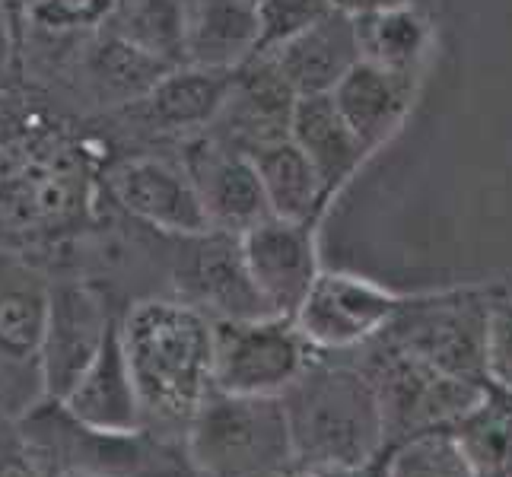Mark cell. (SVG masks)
Instances as JSON below:
<instances>
[{
    "instance_id": "cell-3",
    "label": "cell",
    "mask_w": 512,
    "mask_h": 477,
    "mask_svg": "<svg viewBox=\"0 0 512 477\" xmlns=\"http://www.w3.org/2000/svg\"><path fill=\"white\" fill-rule=\"evenodd\" d=\"M16 427L55 465L58 474L83 471L99 477H204L194 468L182 436L156 430L102 433L74 420L61 401L42 398Z\"/></svg>"
},
{
    "instance_id": "cell-28",
    "label": "cell",
    "mask_w": 512,
    "mask_h": 477,
    "mask_svg": "<svg viewBox=\"0 0 512 477\" xmlns=\"http://www.w3.org/2000/svg\"><path fill=\"white\" fill-rule=\"evenodd\" d=\"M487 379L512 388V284L493 287L487 306Z\"/></svg>"
},
{
    "instance_id": "cell-31",
    "label": "cell",
    "mask_w": 512,
    "mask_h": 477,
    "mask_svg": "<svg viewBox=\"0 0 512 477\" xmlns=\"http://www.w3.org/2000/svg\"><path fill=\"white\" fill-rule=\"evenodd\" d=\"M20 61V45H16V32H13V23L0 4V70H7L10 64Z\"/></svg>"
},
{
    "instance_id": "cell-7",
    "label": "cell",
    "mask_w": 512,
    "mask_h": 477,
    "mask_svg": "<svg viewBox=\"0 0 512 477\" xmlns=\"http://www.w3.org/2000/svg\"><path fill=\"white\" fill-rule=\"evenodd\" d=\"M319 357L293 318H220L214 322V388L226 395L280 398Z\"/></svg>"
},
{
    "instance_id": "cell-36",
    "label": "cell",
    "mask_w": 512,
    "mask_h": 477,
    "mask_svg": "<svg viewBox=\"0 0 512 477\" xmlns=\"http://www.w3.org/2000/svg\"><path fill=\"white\" fill-rule=\"evenodd\" d=\"M255 4H258V0H255Z\"/></svg>"
},
{
    "instance_id": "cell-11",
    "label": "cell",
    "mask_w": 512,
    "mask_h": 477,
    "mask_svg": "<svg viewBox=\"0 0 512 477\" xmlns=\"http://www.w3.org/2000/svg\"><path fill=\"white\" fill-rule=\"evenodd\" d=\"M185 245L188 252L179 255L172 268V287L179 303L204 312L210 322L271 315L245 268L239 236L214 229L204 236H185Z\"/></svg>"
},
{
    "instance_id": "cell-29",
    "label": "cell",
    "mask_w": 512,
    "mask_h": 477,
    "mask_svg": "<svg viewBox=\"0 0 512 477\" xmlns=\"http://www.w3.org/2000/svg\"><path fill=\"white\" fill-rule=\"evenodd\" d=\"M0 477H58L55 465L29 443L16 420L0 423Z\"/></svg>"
},
{
    "instance_id": "cell-9",
    "label": "cell",
    "mask_w": 512,
    "mask_h": 477,
    "mask_svg": "<svg viewBox=\"0 0 512 477\" xmlns=\"http://www.w3.org/2000/svg\"><path fill=\"white\" fill-rule=\"evenodd\" d=\"M411 299L414 296L385 290L373 280L322 271L293 322L315 350L344 353L382 334Z\"/></svg>"
},
{
    "instance_id": "cell-35",
    "label": "cell",
    "mask_w": 512,
    "mask_h": 477,
    "mask_svg": "<svg viewBox=\"0 0 512 477\" xmlns=\"http://www.w3.org/2000/svg\"><path fill=\"white\" fill-rule=\"evenodd\" d=\"M58 477H99V474H83V471H64Z\"/></svg>"
},
{
    "instance_id": "cell-2",
    "label": "cell",
    "mask_w": 512,
    "mask_h": 477,
    "mask_svg": "<svg viewBox=\"0 0 512 477\" xmlns=\"http://www.w3.org/2000/svg\"><path fill=\"white\" fill-rule=\"evenodd\" d=\"M293 462L353 471L385 449V423L369 376L344 353H322L284 395Z\"/></svg>"
},
{
    "instance_id": "cell-25",
    "label": "cell",
    "mask_w": 512,
    "mask_h": 477,
    "mask_svg": "<svg viewBox=\"0 0 512 477\" xmlns=\"http://www.w3.org/2000/svg\"><path fill=\"white\" fill-rule=\"evenodd\" d=\"M388 477H474L468 458L446 427L392 446Z\"/></svg>"
},
{
    "instance_id": "cell-16",
    "label": "cell",
    "mask_w": 512,
    "mask_h": 477,
    "mask_svg": "<svg viewBox=\"0 0 512 477\" xmlns=\"http://www.w3.org/2000/svg\"><path fill=\"white\" fill-rule=\"evenodd\" d=\"M264 58L277 64L296 96L334 93V86L350 74V67L363 61L357 20L341 10H331L303 35H296L293 42Z\"/></svg>"
},
{
    "instance_id": "cell-4",
    "label": "cell",
    "mask_w": 512,
    "mask_h": 477,
    "mask_svg": "<svg viewBox=\"0 0 512 477\" xmlns=\"http://www.w3.org/2000/svg\"><path fill=\"white\" fill-rule=\"evenodd\" d=\"M204 477H268L293 462L284 401L271 395L210 392L185 433Z\"/></svg>"
},
{
    "instance_id": "cell-23",
    "label": "cell",
    "mask_w": 512,
    "mask_h": 477,
    "mask_svg": "<svg viewBox=\"0 0 512 477\" xmlns=\"http://www.w3.org/2000/svg\"><path fill=\"white\" fill-rule=\"evenodd\" d=\"M357 35L366 61L401 77H417L430 48V23L414 4L376 16H360Z\"/></svg>"
},
{
    "instance_id": "cell-13",
    "label": "cell",
    "mask_w": 512,
    "mask_h": 477,
    "mask_svg": "<svg viewBox=\"0 0 512 477\" xmlns=\"http://www.w3.org/2000/svg\"><path fill=\"white\" fill-rule=\"evenodd\" d=\"M185 169L201 191L210 226L217 233L242 236L261 220L274 217L268 191L249 153L223 147L217 140L191 144Z\"/></svg>"
},
{
    "instance_id": "cell-21",
    "label": "cell",
    "mask_w": 512,
    "mask_h": 477,
    "mask_svg": "<svg viewBox=\"0 0 512 477\" xmlns=\"http://www.w3.org/2000/svg\"><path fill=\"white\" fill-rule=\"evenodd\" d=\"M249 156L261 175L264 191H268L274 217L312 226L319 223L322 210L328 207V194L309 156L296 147L290 134L249 150Z\"/></svg>"
},
{
    "instance_id": "cell-6",
    "label": "cell",
    "mask_w": 512,
    "mask_h": 477,
    "mask_svg": "<svg viewBox=\"0 0 512 477\" xmlns=\"http://www.w3.org/2000/svg\"><path fill=\"white\" fill-rule=\"evenodd\" d=\"M493 287L417 293L376 338L398 344L455 379L487 382V306Z\"/></svg>"
},
{
    "instance_id": "cell-27",
    "label": "cell",
    "mask_w": 512,
    "mask_h": 477,
    "mask_svg": "<svg viewBox=\"0 0 512 477\" xmlns=\"http://www.w3.org/2000/svg\"><path fill=\"white\" fill-rule=\"evenodd\" d=\"M118 0H32L26 32L48 35H86L109 23ZM23 45V42H20Z\"/></svg>"
},
{
    "instance_id": "cell-8",
    "label": "cell",
    "mask_w": 512,
    "mask_h": 477,
    "mask_svg": "<svg viewBox=\"0 0 512 477\" xmlns=\"http://www.w3.org/2000/svg\"><path fill=\"white\" fill-rule=\"evenodd\" d=\"M109 296L93 280H48V312L42 338V398L61 401L86 366L96 360L109 328L118 322Z\"/></svg>"
},
{
    "instance_id": "cell-17",
    "label": "cell",
    "mask_w": 512,
    "mask_h": 477,
    "mask_svg": "<svg viewBox=\"0 0 512 477\" xmlns=\"http://www.w3.org/2000/svg\"><path fill=\"white\" fill-rule=\"evenodd\" d=\"M236 86V70H207L182 64L134 102L144 121L160 134H194L214 128Z\"/></svg>"
},
{
    "instance_id": "cell-34",
    "label": "cell",
    "mask_w": 512,
    "mask_h": 477,
    "mask_svg": "<svg viewBox=\"0 0 512 477\" xmlns=\"http://www.w3.org/2000/svg\"><path fill=\"white\" fill-rule=\"evenodd\" d=\"M344 471H325V468H312V465H299V462H290L287 468H280L268 477H341Z\"/></svg>"
},
{
    "instance_id": "cell-26",
    "label": "cell",
    "mask_w": 512,
    "mask_h": 477,
    "mask_svg": "<svg viewBox=\"0 0 512 477\" xmlns=\"http://www.w3.org/2000/svg\"><path fill=\"white\" fill-rule=\"evenodd\" d=\"M331 10V0H258V55H274Z\"/></svg>"
},
{
    "instance_id": "cell-22",
    "label": "cell",
    "mask_w": 512,
    "mask_h": 477,
    "mask_svg": "<svg viewBox=\"0 0 512 477\" xmlns=\"http://www.w3.org/2000/svg\"><path fill=\"white\" fill-rule=\"evenodd\" d=\"M446 430L474 477H512V388L487 379L481 398Z\"/></svg>"
},
{
    "instance_id": "cell-15",
    "label": "cell",
    "mask_w": 512,
    "mask_h": 477,
    "mask_svg": "<svg viewBox=\"0 0 512 477\" xmlns=\"http://www.w3.org/2000/svg\"><path fill=\"white\" fill-rule=\"evenodd\" d=\"M172 64L134 48L112 29H96L77 39L74 74L102 109H128L144 99Z\"/></svg>"
},
{
    "instance_id": "cell-33",
    "label": "cell",
    "mask_w": 512,
    "mask_h": 477,
    "mask_svg": "<svg viewBox=\"0 0 512 477\" xmlns=\"http://www.w3.org/2000/svg\"><path fill=\"white\" fill-rule=\"evenodd\" d=\"M13 23V32H16V45L23 42V29H26V20H29V10H32V0H0Z\"/></svg>"
},
{
    "instance_id": "cell-14",
    "label": "cell",
    "mask_w": 512,
    "mask_h": 477,
    "mask_svg": "<svg viewBox=\"0 0 512 477\" xmlns=\"http://www.w3.org/2000/svg\"><path fill=\"white\" fill-rule=\"evenodd\" d=\"M64 411L83 427L102 433H134L144 430V408L128 366L125 341H121V318L109 328L96 360L86 366L77 385L61 398Z\"/></svg>"
},
{
    "instance_id": "cell-30",
    "label": "cell",
    "mask_w": 512,
    "mask_h": 477,
    "mask_svg": "<svg viewBox=\"0 0 512 477\" xmlns=\"http://www.w3.org/2000/svg\"><path fill=\"white\" fill-rule=\"evenodd\" d=\"M414 0H331L334 10H341L353 20H360V16H376V13H385V10H398V7H408Z\"/></svg>"
},
{
    "instance_id": "cell-5",
    "label": "cell",
    "mask_w": 512,
    "mask_h": 477,
    "mask_svg": "<svg viewBox=\"0 0 512 477\" xmlns=\"http://www.w3.org/2000/svg\"><path fill=\"white\" fill-rule=\"evenodd\" d=\"M347 353L376 388L385 446H398L411 436L449 427L484 392V382L455 379L385 338H373Z\"/></svg>"
},
{
    "instance_id": "cell-12",
    "label": "cell",
    "mask_w": 512,
    "mask_h": 477,
    "mask_svg": "<svg viewBox=\"0 0 512 477\" xmlns=\"http://www.w3.org/2000/svg\"><path fill=\"white\" fill-rule=\"evenodd\" d=\"M245 268L271 315L296 318L322 274L315 226L268 217L239 236Z\"/></svg>"
},
{
    "instance_id": "cell-24",
    "label": "cell",
    "mask_w": 512,
    "mask_h": 477,
    "mask_svg": "<svg viewBox=\"0 0 512 477\" xmlns=\"http://www.w3.org/2000/svg\"><path fill=\"white\" fill-rule=\"evenodd\" d=\"M105 29L172 67L185 64V0H118Z\"/></svg>"
},
{
    "instance_id": "cell-19",
    "label": "cell",
    "mask_w": 512,
    "mask_h": 477,
    "mask_svg": "<svg viewBox=\"0 0 512 477\" xmlns=\"http://www.w3.org/2000/svg\"><path fill=\"white\" fill-rule=\"evenodd\" d=\"M334 102L360 144L376 153L388 137H392L404 115L411 112L414 99V77H401L373 61H360L350 67V74L334 86Z\"/></svg>"
},
{
    "instance_id": "cell-18",
    "label": "cell",
    "mask_w": 512,
    "mask_h": 477,
    "mask_svg": "<svg viewBox=\"0 0 512 477\" xmlns=\"http://www.w3.org/2000/svg\"><path fill=\"white\" fill-rule=\"evenodd\" d=\"M255 55V0H185V64L207 70H239Z\"/></svg>"
},
{
    "instance_id": "cell-20",
    "label": "cell",
    "mask_w": 512,
    "mask_h": 477,
    "mask_svg": "<svg viewBox=\"0 0 512 477\" xmlns=\"http://www.w3.org/2000/svg\"><path fill=\"white\" fill-rule=\"evenodd\" d=\"M290 137L296 140V147L309 156L315 172H319L328 201L353 179V172H357L363 166V159L369 156V150L360 144V137L353 134V128L347 125V118L341 115L331 93L296 99L293 118H290Z\"/></svg>"
},
{
    "instance_id": "cell-10",
    "label": "cell",
    "mask_w": 512,
    "mask_h": 477,
    "mask_svg": "<svg viewBox=\"0 0 512 477\" xmlns=\"http://www.w3.org/2000/svg\"><path fill=\"white\" fill-rule=\"evenodd\" d=\"M112 201L140 226L182 239L214 233L191 172L163 156H128L105 175Z\"/></svg>"
},
{
    "instance_id": "cell-1",
    "label": "cell",
    "mask_w": 512,
    "mask_h": 477,
    "mask_svg": "<svg viewBox=\"0 0 512 477\" xmlns=\"http://www.w3.org/2000/svg\"><path fill=\"white\" fill-rule=\"evenodd\" d=\"M121 341L144 408V427L182 436L214 392V322L179 299H137L121 315Z\"/></svg>"
},
{
    "instance_id": "cell-32",
    "label": "cell",
    "mask_w": 512,
    "mask_h": 477,
    "mask_svg": "<svg viewBox=\"0 0 512 477\" xmlns=\"http://www.w3.org/2000/svg\"><path fill=\"white\" fill-rule=\"evenodd\" d=\"M388 462H392V446H385L376 458H369L366 465L344 471L341 477H388Z\"/></svg>"
}]
</instances>
